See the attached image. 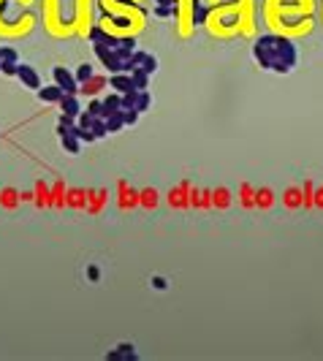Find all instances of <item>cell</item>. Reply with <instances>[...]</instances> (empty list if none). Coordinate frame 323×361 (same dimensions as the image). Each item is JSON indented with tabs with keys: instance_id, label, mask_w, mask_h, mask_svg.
Segmentation results:
<instances>
[{
	"instance_id": "6da1fadb",
	"label": "cell",
	"mask_w": 323,
	"mask_h": 361,
	"mask_svg": "<svg viewBox=\"0 0 323 361\" xmlns=\"http://www.w3.org/2000/svg\"><path fill=\"white\" fill-rule=\"evenodd\" d=\"M261 16L269 33L302 38L315 30L318 0H261Z\"/></svg>"
},
{
	"instance_id": "7a4b0ae2",
	"label": "cell",
	"mask_w": 323,
	"mask_h": 361,
	"mask_svg": "<svg viewBox=\"0 0 323 361\" xmlns=\"http://www.w3.org/2000/svg\"><path fill=\"white\" fill-rule=\"evenodd\" d=\"M204 28L215 38L253 35L255 30V0H206Z\"/></svg>"
},
{
	"instance_id": "3957f363",
	"label": "cell",
	"mask_w": 323,
	"mask_h": 361,
	"mask_svg": "<svg viewBox=\"0 0 323 361\" xmlns=\"http://www.w3.org/2000/svg\"><path fill=\"white\" fill-rule=\"evenodd\" d=\"M253 57L263 71H275V74H291L296 68V47L288 35L266 33L255 38L253 44Z\"/></svg>"
},
{
	"instance_id": "277c9868",
	"label": "cell",
	"mask_w": 323,
	"mask_h": 361,
	"mask_svg": "<svg viewBox=\"0 0 323 361\" xmlns=\"http://www.w3.org/2000/svg\"><path fill=\"white\" fill-rule=\"evenodd\" d=\"M35 0H0V35L22 38L35 28Z\"/></svg>"
},
{
	"instance_id": "5b68a950",
	"label": "cell",
	"mask_w": 323,
	"mask_h": 361,
	"mask_svg": "<svg viewBox=\"0 0 323 361\" xmlns=\"http://www.w3.org/2000/svg\"><path fill=\"white\" fill-rule=\"evenodd\" d=\"M52 79H55V84L62 90V93H71V95H76V93H79V82H76V76L71 74L68 68L55 65V68H52Z\"/></svg>"
},
{
	"instance_id": "8992f818",
	"label": "cell",
	"mask_w": 323,
	"mask_h": 361,
	"mask_svg": "<svg viewBox=\"0 0 323 361\" xmlns=\"http://www.w3.org/2000/svg\"><path fill=\"white\" fill-rule=\"evenodd\" d=\"M16 76L22 79V84H25V87H30V90H41V79H38V74L30 68L28 63H19V65H16Z\"/></svg>"
},
{
	"instance_id": "52a82bcc",
	"label": "cell",
	"mask_w": 323,
	"mask_h": 361,
	"mask_svg": "<svg viewBox=\"0 0 323 361\" xmlns=\"http://www.w3.org/2000/svg\"><path fill=\"white\" fill-rule=\"evenodd\" d=\"M109 84L114 87V93H120V95H125V93L136 90V87H133L131 74H111V76H109Z\"/></svg>"
},
{
	"instance_id": "ba28073f",
	"label": "cell",
	"mask_w": 323,
	"mask_h": 361,
	"mask_svg": "<svg viewBox=\"0 0 323 361\" xmlns=\"http://www.w3.org/2000/svg\"><path fill=\"white\" fill-rule=\"evenodd\" d=\"M60 109H62V114H68V117H79L82 114V106H79V98L76 95H71V93H65V95L60 98Z\"/></svg>"
},
{
	"instance_id": "9c48e42d",
	"label": "cell",
	"mask_w": 323,
	"mask_h": 361,
	"mask_svg": "<svg viewBox=\"0 0 323 361\" xmlns=\"http://www.w3.org/2000/svg\"><path fill=\"white\" fill-rule=\"evenodd\" d=\"M38 93V98H41L44 103H60V98L65 95L57 84H49V87H41V90H35Z\"/></svg>"
},
{
	"instance_id": "30bf717a",
	"label": "cell",
	"mask_w": 323,
	"mask_h": 361,
	"mask_svg": "<svg viewBox=\"0 0 323 361\" xmlns=\"http://www.w3.org/2000/svg\"><path fill=\"white\" fill-rule=\"evenodd\" d=\"M60 144H62V150L71 152V155H79V150H82V141L76 139L74 130H68V133H62L60 136Z\"/></svg>"
},
{
	"instance_id": "8fae6325",
	"label": "cell",
	"mask_w": 323,
	"mask_h": 361,
	"mask_svg": "<svg viewBox=\"0 0 323 361\" xmlns=\"http://www.w3.org/2000/svg\"><path fill=\"white\" fill-rule=\"evenodd\" d=\"M106 359H136V350L131 342H123V345H117V350H109Z\"/></svg>"
},
{
	"instance_id": "7c38bea8",
	"label": "cell",
	"mask_w": 323,
	"mask_h": 361,
	"mask_svg": "<svg viewBox=\"0 0 323 361\" xmlns=\"http://www.w3.org/2000/svg\"><path fill=\"white\" fill-rule=\"evenodd\" d=\"M103 109H106V114H111V111H120L123 109V95L120 93H114V95H106L103 98ZM106 120V117H103Z\"/></svg>"
},
{
	"instance_id": "4fadbf2b",
	"label": "cell",
	"mask_w": 323,
	"mask_h": 361,
	"mask_svg": "<svg viewBox=\"0 0 323 361\" xmlns=\"http://www.w3.org/2000/svg\"><path fill=\"white\" fill-rule=\"evenodd\" d=\"M123 125H125V120H123V109H120V111H111V114H106V130H109V133L120 130Z\"/></svg>"
},
{
	"instance_id": "5bb4252c",
	"label": "cell",
	"mask_w": 323,
	"mask_h": 361,
	"mask_svg": "<svg viewBox=\"0 0 323 361\" xmlns=\"http://www.w3.org/2000/svg\"><path fill=\"white\" fill-rule=\"evenodd\" d=\"M152 106V95L147 93V90H138L136 93V103H133V109L136 111H147Z\"/></svg>"
},
{
	"instance_id": "9a60e30c",
	"label": "cell",
	"mask_w": 323,
	"mask_h": 361,
	"mask_svg": "<svg viewBox=\"0 0 323 361\" xmlns=\"http://www.w3.org/2000/svg\"><path fill=\"white\" fill-rule=\"evenodd\" d=\"M131 79H133V87L136 90H147V84H150V74H144L141 68H133Z\"/></svg>"
},
{
	"instance_id": "2e32d148",
	"label": "cell",
	"mask_w": 323,
	"mask_h": 361,
	"mask_svg": "<svg viewBox=\"0 0 323 361\" xmlns=\"http://www.w3.org/2000/svg\"><path fill=\"white\" fill-rule=\"evenodd\" d=\"M74 76H76V82H79V87H82V84H87L90 79H92V65H87V63H84V65H79Z\"/></svg>"
},
{
	"instance_id": "e0dca14e",
	"label": "cell",
	"mask_w": 323,
	"mask_h": 361,
	"mask_svg": "<svg viewBox=\"0 0 323 361\" xmlns=\"http://www.w3.org/2000/svg\"><path fill=\"white\" fill-rule=\"evenodd\" d=\"M138 68L152 76L155 71H158V57H155V55H144V60H141V65H138Z\"/></svg>"
},
{
	"instance_id": "ac0fdd59",
	"label": "cell",
	"mask_w": 323,
	"mask_h": 361,
	"mask_svg": "<svg viewBox=\"0 0 323 361\" xmlns=\"http://www.w3.org/2000/svg\"><path fill=\"white\" fill-rule=\"evenodd\" d=\"M74 128V117H68V114H60V120H57V133H68V130Z\"/></svg>"
},
{
	"instance_id": "d6986e66",
	"label": "cell",
	"mask_w": 323,
	"mask_h": 361,
	"mask_svg": "<svg viewBox=\"0 0 323 361\" xmlns=\"http://www.w3.org/2000/svg\"><path fill=\"white\" fill-rule=\"evenodd\" d=\"M16 65H19V63H6V60H0V71H3V74H8V76H16Z\"/></svg>"
},
{
	"instance_id": "ffe728a7",
	"label": "cell",
	"mask_w": 323,
	"mask_h": 361,
	"mask_svg": "<svg viewBox=\"0 0 323 361\" xmlns=\"http://www.w3.org/2000/svg\"><path fill=\"white\" fill-rule=\"evenodd\" d=\"M152 285L158 288V291H163V288H166V280H163V277H152Z\"/></svg>"
},
{
	"instance_id": "44dd1931",
	"label": "cell",
	"mask_w": 323,
	"mask_h": 361,
	"mask_svg": "<svg viewBox=\"0 0 323 361\" xmlns=\"http://www.w3.org/2000/svg\"><path fill=\"white\" fill-rule=\"evenodd\" d=\"M174 3H179V0H155V6H174Z\"/></svg>"
},
{
	"instance_id": "7402d4cb",
	"label": "cell",
	"mask_w": 323,
	"mask_h": 361,
	"mask_svg": "<svg viewBox=\"0 0 323 361\" xmlns=\"http://www.w3.org/2000/svg\"><path fill=\"white\" fill-rule=\"evenodd\" d=\"M318 19H321V25H323V0H318Z\"/></svg>"
},
{
	"instance_id": "603a6c76",
	"label": "cell",
	"mask_w": 323,
	"mask_h": 361,
	"mask_svg": "<svg viewBox=\"0 0 323 361\" xmlns=\"http://www.w3.org/2000/svg\"><path fill=\"white\" fill-rule=\"evenodd\" d=\"M87 274H90L92 280H98V269H95V266H90V269H87Z\"/></svg>"
}]
</instances>
